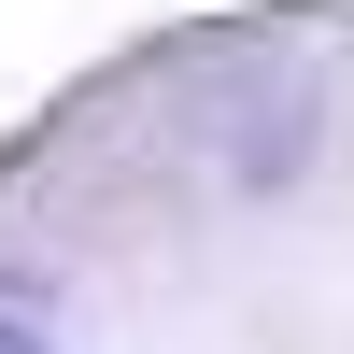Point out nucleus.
Returning a JSON list of instances; mask_svg holds the SVG:
<instances>
[{
	"instance_id": "obj_1",
	"label": "nucleus",
	"mask_w": 354,
	"mask_h": 354,
	"mask_svg": "<svg viewBox=\"0 0 354 354\" xmlns=\"http://www.w3.org/2000/svg\"><path fill=\"white\" fill-rule=\"evenodd\" d=\"M0 354H43V326H28V312H0Z\"/></svg>"
}]
</instances>
